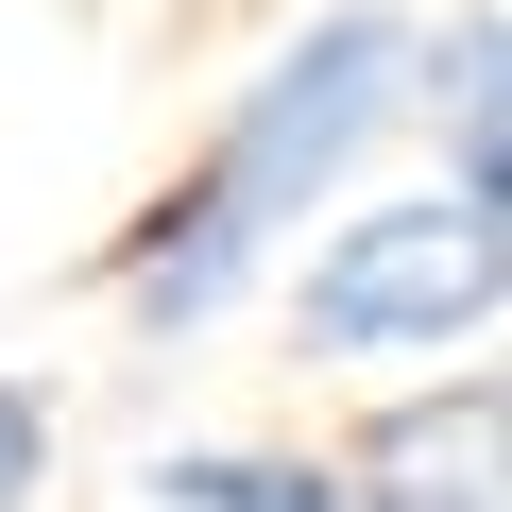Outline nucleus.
Wrapping results in <instances>:
<instances>
[{
  "mask_svg": "<svg viewBox=\"0 0 512 512\" xmlns=\"http://www.w3.org/2000/svg\"><path fill=\"white\" fill-rule=\"evenodd\" d=\"M393 120H410V18L393 0H325L308 35H274L239 69V103L205 120V154L103 239V308L137 342H205L222 308L274 291V256L308 239V205H342L376 171Z\"/></svg>",
  "mask_w": 512,
  "mask_h": 512,
  "instance_id": "obj_1",
  "label": "nucleus"
},
{
  "mask_svg": "<svg viewBox=\"0 0 512 512\" xmlns=\"http://www.w3.org/2000/svg\"><path fill=\"white\" fill-rule=\"evenodd\" d=\"M274 308H291V359L308 376H393V359H478L495 308H512V205L495 188H376V205H325L291 256H274Z\"/></svg>",
  "mask_w": 512,
  "mask_h": 512,
  "instance_id": "obj_2",
  "label": "nucleus"
},
{
  "mask_svg": "<svg viewBox=\"0 0 512 512\" xmlns=\"http://www.w3.org/2000/svg\"><path fill=\"white\" fill-rule=\"evenodd\" d=\"M342 512H512V376L495 359H427L393 410H359L325 444Z\"/></svg>",
  "mask_w": 512,
  "mask_h": 512,
  "instance_id": "obj_3",
  "label": "nucleus"
},
{
  "mask_svg": "<svg viewBox=\"0 0 512 512\" xmlns=\"http://www.w3.org/2000/svg\"><path fill=\"white\" fill-rule=\"evenodd\" d=\"M410 120L444 154V188H495L512 205V18H495V0H461L444 35L410 18Z\"/></svg>",
  "mask_w": 512,
  "mask_h": 512,
  "instance_id": "obj_4",
  "label": "nucleus"
},
{
  "mask_svg": "<svg viewBox=\"0 0 512 512\" xmlns=\"http://www.w3.org/2000/svg\"><path fill=\"white\" fill-rule=\"evenodd\" d=\"M154 512H342V478H325V444H171Z\"/></svg>",
  "mask_w": 512,
  "mask_h": 512,
  "instance_id": "obj_5",
  "label": "nucleus"
},
{
  "mask_svg": "<svg viewBox=\"0 0 512 512\" xmlns=\"http://www.w3.org/2000/svg\"><path fill=\"white\" fill-rule=\"evenodd\" d=\"M52 495V376H0V512Z\"/></svg>",
  "mask_w": 512,
  "mask_h": 512,
  "instance_id": "obj_6",
  "label": "nucleus"
}]
</instances>
